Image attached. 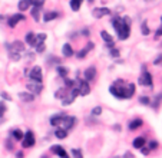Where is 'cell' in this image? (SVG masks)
I'll return each instance as SVG.
<instances>
[{"instance_id": "6da1fadb", "label": "cell", "mask_w": 162, "mask_h": 158, "mask_svg": "<svg viewBox=\"0 0 162 158\" xmlns=\"http://www.w3.org/2000/svg\"><path fill=\"white\" fill-rule=\"evenodd\" d=\"M110 93L119 99H128L132 98L135 93V85L134 84H125L122 79H118L112 86L109 88Z\"/></svg>"}, {"instance_id": "7a4b0ae2", "label": "cell", "mask_w": 162, "mask_h": 158, "mask_svg": "<svg viewBox=\"0 0 162 158\" xmlns=\"http://www.w3.org/2000/svg\"><path fill=\"white\" fill-rule=\"evenodd\" d=\"M77 91H79V95L82 96H86L91 93V86H89V82L88 81H82V79H77Z\"/></svg>"}, {"instance_id": "3957f363", "label": "cell", "mask_w": 162, "mask_h": 158, "mask_svg": "<svg viewBox=\"0 0 162 158\" xmlns=\"http://www.w3.org/2000/svg\"><path fill=\"white\" fill-rule=\"evenodd\" d=\"M33 145H34V135L32 131H27V132L23 135V138H22V147H23V148H30V147H33Z\"/></svg>"}, {"instance_id": "277c9868", "label": "cell", "mask_w": 162, "mask_h": 158, "mask_svg": "<svg viewBox=\"0 0 162 158\" xmlns=\"http://www.w3.org/2000/svg\"><path fill=\"white\" fill-rule=\"evenodd\" d=\"M131 29H129V24L125 23L124 20H122V24H121V28L116 30V33H118V37H119L121 40H125V39H128L129 35H131V32H129Z\"/></svg>"}, {"instance_id": "5b68a950", "label": "cell", "mask_w": 162, "mask_h": 158, "mask_svg": "<svg viewBox=\"0 0 162 158\" xmlns=\"http://www.w3.org/2000/svg\"><path fill=\"white\" fill-rule=\"evenodd\" d=\"M139 85H143V86H149L152 88V75L143 70V73L139 76Z\"/></svg>"}, {"instance_id": "8992f818", "label": "cell", "mask_w": 162, "mask_h": 158, "mask_svg": "<svg viewBox=\"0 0 162 158\" xmlns=\"http://www.w3.org/2000/svg\"><path fill=\"white\" fill-rule=\"evenodd\" d=\"M62 124H63V128H65L66 131H69L75 126V124H76V118H75V116H69V115H63Z\"/></svg>"}, {"instance_id": "52a82bcc", "label": "cell", "mask_w": 162, "mask_h": 158, "mask_svg": "<svg viewBox=\"0 0 162 158\" xmlns=\"http://www.w3.org/2000/svg\"><path fill=\"white\" fill-rule=\"evenodd\" d=\"M29 78L34 81V82H42V69H40V66H34L33 69L30 70V73H29Z\"/></svg>"}, {"instance_id": "ba28073f", "label": "cell", "mask_w": 162, "mask_h": 158, "mask_svg": "<svg viewBox=\"0 0 162 158\" xmlns=\"http://www.w3.org/2000/svg\"><path fill=\"white\" fill-rule=\"evenodd\" d=\"M26 88L30 91V92L33 93V95H39V93L42 92V89H43V85L40 84V82H30V84L26 85Z\"/></svg>"}, {"instance_id": "9c48e42d", "label": "cell", "mask_w": 162, "mask_h": 158, "mask_svg": "<svg viewBox=\"0 0 162 158\" xmlns=\"http://www.w3.org/2000/svg\"><path fill=\"white\" fill-rule=\"evenodd\" d=\"M20 20H26L24 14H22V13L13 14V16H10V17H9V20H7V24H9L10 28H14V26L17 24V22H20Z\"/></svg>"}, {"instance_id": "30bf717a", "label": "cell", "mask_w": 162, "mask_h": 158, "mask_svg": "<svg viewBox=\"0 0 162 158\" xmlns=\"http://www.w3.org/2000/svg\"><path fill=\"white\" fill-rule=\"evenodd\" d=\"M83 76H85V79L88 81V82L93 81V79H95V76H96V68H95V66H89V68L85 70Z\"/></svg>"}, {"instance_id": "8fae6325", "label": "cell", "mask_w": 162, "mask_h": 158, "mask_svg": "<svg viewBox=\"0 0 162 158\" xmlns=\"http://www.w3.org/2000/svg\"><path fill=\"white\" fill-rule=\"evenodd\" d=\"M106 14H110V9H106V7H98V9L93 10V16L96 19H100L106 16Z\"/></svg>"}, {"instance_id": "7c38bea8", "label": "cell", "mask_w": 162, "mask_h": 158, "mask_svg": "<svg viewBox=\"0 0 162 158\" xmlns=\"http://www.w3.org/2000/svg\"><path fill=\"white\" fill-rule=\"evenodd\" d=\"M100 37L105 40V43L108 45V47H112V46H113V37L110 36V35L106 32V30H102V32H100Z\"/></svg>"}, {"instance_id": "4fadbf2b", "label": "cell", "mask_w": 162, "mask_h": 158, "mask_svg": "<svg viewBox=\"0 0 162 158\" xmlns=\"http://www.w3.org/2000/svg\"><path fill=\"white\" fill-rule=\"evenodd\" d=\"M7 49H13L16 52H23L24 51V43L20 40H14L12 45H7Z\"/></svg>"}, {"instance_id": "5bb4252c", "label": "cell", "mask_w": 162, "mask_h": 158, "mask_svg": "<svg viewBox=\"0 0 162 158\" xmlns=\"http://www.w3.org/2000/svg\"><path fill=\"white\" fill-rule=\"evenodd\" d=\"M45 40H46V35H45V33L34 35V40H33V43H32V46L36 47L38 45H40V43H45Z\"/></svg>"}, {"instance_id": "9a60e30c", "label": "cell", "mask_w": 162, "mask_h": 158, "mask_svg": "<svg viewBox=\"0 0 162 158\" xmlns=\"http://www.w3.org/2000/svg\"><path fill=\"white\" fill-rule=\"evenodd\" d=\"M19 98L23 101V102H33L34 101V95L33 93H29V92H20Z\"/></svg>"}, {"instance_id": "2e32d148", "label": "cell", "mask_w": 162, "mask_h": 158, "mask_svg": "<svg viewBox=\"0 0 162 158\" xmlns=\"http://www.w3.org/2000/svg\"><path fill=\"white\" fill-rule=\"evenodd\" d=\"M52 152L56 154V155H60V157H63V158L67 157V152L62 148V147H60V145H53V147H52Z\"/></svg>"}, {"instance_id": "e0dca14e", "label": "cell", "mask_w": 162, "mask_h": 158, "mask_svg": "<svg viewBox=\"0 0 162 158\" xmlns=\"http://www.w3.org/2000/svg\"><path fill=\"white\" fill-rule=\"evenodd\" d=\"M63 115H65V114H57V115H53L52 118H50V125H53V126L60 125V124H62Z\"/></svg>"}, {"instance_id": "ac0fdd59", "label": "cell", "mask_w": 162, "mask_h": 158, "mask_svg": "<svg viewBox=\"0 0 162 158\" xmlns=\"http://www.w3.org/2000/svg\"><path fill=\"white\" fill-rule=\"evenodd\" d=\"M145 137H138V138H135L134 142H132V145H134V148L139 149V148H142L143 145H145Z\"/></svg>"}, {"instance_id": "d6986e66", "label": "cell", "mask_w": 162, "mask_h": 158, "mask_svg": "<svg viewBox=\"0 0 162 158\" xmlns=\"http://www.w3.org/2000/svg\"><path fill=\"white\" fill-rule=\"evenodd\" d=\"M93 46H95V45H93L92 42H89V43H88V46H86L85 49H82V51L77 53V58H79V59H83V58L86 56V53H88L89 51H92V49H93Z\"/></svg>"}, {"instance_id": "ffe728a7", "label": "cell", "mask_w": 162, "mask_h": 158, "mask_svg": "<svg viewBox=\"0 0 162 158\" xmlns=\"http://www.w3.org/2000/svg\"><path fill=\"white\" fill-rule=\"evenodd\" d=\"M62 53L66 58H70L72 55H73V49H72V46H70V43H65L63 45V49H62Z\"/></svg>"}, {"instance_id": "44dd1931", "label": "cell", "mask_w": 162, "mask_h": 158, "mask_svg": "<svg viewBox=\"0 0 162 158\" xmlns=\"http://www.w3.org/2000/svg\"><path fill=\"white\" fill-rule=\"evenodd\" d=\"M30 6H32V0H20V2H19V10H20V12L27 10Z\"/></svg>"}, {"instance_id": "7402d4cb", "label": "cell", "mask_w": 162, "mask_h": 158, "mask_svg": "<svg viewBox=\"0 0 162 158\" xmlns=\"http://www.w3.org/2000/svg\"><path fill=\"white\" fill-rule=\"evenodd\" d=\"M40 9H42L40 6H34L33 9H32V17H33L36 22H38L39 17H40Z\"/></svg>"}, {"instance_id": "603a6c76", "label": "cell", "mask_w": 162, "mask_h": 158, "mask_svg": "<svg viewBox=\"0 0 162 158\" xmlns=\"http://www.w3.org/2000/svg\"><path fill=\"white\" fill-rule=\"evenodd\" d=\"M142 125V119H139V118H136V119H134V121L129 124V130H136V128H139V126Z\"/></svg>"}, {"instance_id": "cb8c5ba5", "label": "cell", "mask_w": 162, "mask_h": 158, "mask_svg": "<svg viewBox=\"0 0 162 158\" xmlns=\"http://www.w3.org/2000/svg\"><path fill=\"white\" fill-rule=\"evenodd\" d=\"M55 135H56V138H59V140H63V138H66L67 131L65 130V128H59V130L55 132Z\"/></svg>"}, {"instance_id": "d4e9b609", "label": "cell", "mask_w": 162, "mask_h": 158, "mask_svg": "<svg viewBox=\"0 0 162 158\" xmlns=\"http://www.w3.org/2000/svg\"><path fill=\"white\" fill-rule=\"evenodd\" d=\"M57 16H59L57 12H48V13L45 14V22H50V20H53V19H56Z\"/></svg>"}, {"instance_id": "484cf974", "label": "cell", "mask_w": 162, "mask_h": 158, "mask_svg": "<svg viewBox=\"0 0 162 158\" xmlns=\"http://www.w3.org/2000/svg\"><path fill=\"white\" fill-rule=\"evenodd\" d=\"M82 2H83V0H70V7H72V10L77 12V10H79V7H81V5H82Z\"/></svg>"}, {"instance_id": "4316f807", "label": "cell", "mask_w": 162, "mask_h": 158, "mask_svg": "<svg viewBox=\"0 0 162 158\" xmlns=\"http://www.w3.org/2000/svg\"><path fill=\"white\" fill-rule=\"evenodd\" d=\"M9 53H10V59H12V61H19V59H20L19 52H16V51H12V49H9Z\"/></svg>"}, {"instance_id": "83f0119b", "label": "cell", "mask_w": 162, "mask_h": 158, "mask_svg": "<svg viewBox=\"0 0 162 158\" xmlns=\"http://www.w3.org/2000/svg\"><path fill=\"white\" fill-rule=\"evenodd\" d=\"M12 135L14 137V140H22L24 134L20 130H14V131H12Z\"/></svg>"}, {"instance_id": "f1b7e54d", "label": "cell", "mask_w": 162, "mask_h": 158, "mask_svg": "<svg viewBox=\"0 0 162 158\" xmlns=\"http://www.w3.org/2000/svg\"><path fill=\"white\" fill-rule=\"evenodd\" d=\"M33 40H34V33L33 32H29L27 35H26V43H29V45L32 46Z\"/></svg>"}, {"instance_id": "f546056e", "label": "cell", "mask_w": 162, "mask_h": 158, "mask_svg": "<svg viewBox=\"0 0 162 158\" xmlns=\"http://www.w3.org/2000/svg\"><path fill=\"white\" fill-rule=\"evenodd\" d=\"M67 91H69L67 88H62L60 91H57V92L55 93V96H56V98H65V95H66Z\"/></svg>"}, {"instance_id": "4dcf8cb0", "label": "cell", "mask_w": 162, "mask_h": 158, "mask_svg": "<svg viewBox=\"0 0 162 158\" xmlns=\"http://www.w3.org/2000/svg\"><path fill=\"white\" fill-rule=\"evenodd\" d=\"M57 73L60 75L62 78H66V76H67V70L65 69V68H62V66H57Z\"/></svg>"}, {"instance_id": "1f68e13d", "label": "cell", "mask_w": 162, "mask_h": 158, "mask_svg": "<svg viewBox=\"0 0 162 158\" xmlns=\"http://www.w3.org/2000/svg\"><path fill=\"white\" fill-rule=\"evenodd\" d=\"M142 35H145V36H148V35H149V29H148L146 22H143V23H142Z\"/></svg>"}, {"instance_id": "d6a6232c", "label": "cell", "mask_w": 162, "mask_h": 158, "mask_svg": "<svg viewBox=\"0 0 162 158\" xmlns=\"http://www.w3.org/2000/svg\"><path fill=\"white\" fill-rule=\"evenodd\" d=\"M139 102L142 103V105H149V103H151V102H149L148 96H141V98H139Z\"/></svg>"}, {"instance_id": "836d02e7", "label": "cell", "mask_w": 162, "mask_h": 158, "mask_svg": "<svg viewBox=\"0 0 162 158\" xmlns=\"http://www.w3.org/2000/svg\"><path fill=\"white\" fill-rule=\"evenodd\" d=\"M110 56H112V58H118V56H119V51L112 46L110 47Z\"/></svg>"}, {"instance_id": "e575fe53", "label": "cell", "mask_w": 162, "mask_h": 158, "mask_svg": "<svg viewBox=\"0 0 162 158\" xmlns=\"http://www.w3.org/2000/svg\"><path fill=\"white\" fill-rule=\"evenodd\" d=\"M100 114H102V108L100 107H96L92 109V115H100Z\"/></svg>"}, {"instance_id": "d590c367", "label": "cell", "mask_w": 162, "mask_h": 158, "mask_svg": "<svg viewBox=\"0 0 162 158\" xmlns=\"http://www.w3.org/2000/svg\"><path fill=\"white\" fill-rule=\"evenodd\" d=\"M45 2H46V0H32V5L33 6H40V7H42Z\"/></svg>"}, {"instance_id": "8d00e7d4", "label": "cell", "mask_w": 162, "mask_h": 158, "mask_svg": "<svg viewBox=\"0 0 162 158\" xmlns=\"http://www.w3.org/2000/svg\"><path fill=\"white\" fill-rule=\"evenodd\" d=\"M43 51H45V43H40V45H38V46H36V52L42 53Z\"/></svg>"}, {"instance_id": "74e56055", "label": "cell", "mask_w": 162, "mask_h": 158, "mask_svg": "<svg viewBox=\"0 0 162 158\" xmlns=\"http://www.w3.org/2000/svg\"><path fill=\"white\" fill-rule=\"evenodd\" d=\"M149 149H157L158 148V142L157 141H152V142H149Z\"/></svg>"}, {"instance_id": "f35d334b", "label": "cell", "mask_w": 162, "mask_h": 158, "mask_svg": "<svg viewBox=\"0 0 162 158\" xmlns=\"http://www.w3.org/2000/svg\"><path fill=\"white\" fill-rule=\"evenodd\" d=\"M72 154H73L75 157H77V158H82V152L79 151V149H72Z\"/></svg>"}, {"instance_id": "ab89813d", "label": "cell", "mask_w": 162, "mask_h": 158, "mask_svg": "<svg viewBox=\"0 0 162 158\" xmlns=\"http://www.w3.org/2000/svg\"><path fill=\"white\" fill-rule=\"evenodd\" d=\"M161 99H162V93H159V95L157 96V99H155V103H153V107L157 108L158 105H159V102H161Z\"/></svg>"}, {"instance_id": "60d3db41", "label": "cell", "mask_w": 162, "mask_h": 158, "mask_svg": "<svg viewBox=\"0 0 162 158\" xmlns=\"http://www.w3.org/2000/svg\"><path fill=\"white\" fill-rule=\"evenodd\" d=\"M72 102H73V101H72V99H70V98H63V105H65V107H66V105H70V103Z\"/></svg>"}, {"instance_id": "b9f144b4", "label": "cell", "mask_w": 162, "mask_h": 158, "mask_svg": "<svg viewBox=\"0 0 162 158\" xmlns=\"http://www.w3.org/2000/svg\"><path fill=\"white\" fill-rule=\"evenodd\" d=\"M161 36H162V23H161V26H159V29L157 30V33H155V37H157V39Z\"/></svg>"}, {"instance_id": "7bdbcfd3", "label": "cell", "mask_w": 162, "mask_h": 158, "mask_svg": "<svg viewBox=\"0 0 162 158\" xmlns=\"http://www.w3.org/2000/svg\"><path fill=\"white\" fill-rule=\"evenodd\" d=\"M5 111H6L5 103H0V116H3V115H5Z\"/></svg>"}, {"instance_id": "ee69618b", "label": "cell", "mask_w": 162, "mask_h": 158, "mask_svg": "<svg viewBox=\"0 0 162 158\" xmlns=\"http://www.w3.org/2000/svg\"><path fill=\"white\" fill-rule=\"evenodd\" d=\"M157 66H159V65H162V55H159V58L158 59H155V62H153Z\"/></svg>"}, {"instance_id": "f6af8a7d", "label": "cell", "mask_w": 162, "mask_h": 158, "mask_svg": "<svg viewBox=\"0 0 162 158\" xmlns=\"http://www.w3.org/2000/svg\"><path fill=\"white\" fill-rule=\"evenodd\" d=\"M0 96L3 98V99H6V101H10V99H12V98H10V96H9V95H7V93H6V92H2V93H0Z\"/></svg>"}, {"instance_id": "bcb514c9", "label": "cell", "mask_w": 162, "mask_h": 158, "mask_svg": "<svg viewBox=\"0 0 162 158\" xmlns=\"http://www.w3.org/2000/svg\"><path fill=\"white\" fill-rule=\"evenodd\" d=\"M139 149L142 151V154H143V155H146V154H149V151H151V149H149V148H145V145H143L142 148H139Z\"/></svg>"}, {"instance_id": "7dc6e473", "label": "cell", "mask_w": 162, "mask_h": 158, "mask_svg": "<svg viewBox=\"0 0 162 158\" xmlns=\"http://www.w3.org/2000/svg\"><path fill=\"white\" fill-rule=\"evenodd\" d=\"M6 145H7V149H12V148H13V147H12V142H10V141H7V142H6Z\"/></svg>"}, {"instance_id": "c3c4849f", "label": "cell", "mask_w": 162, "mask_h": 158, "mask_svg": "<svg viewBox=\"0 0 162 158\" xmlns=\"http://www.w3.org/2000/svg\"><path fill=\"white\" fill-rule=\"evenodd\" d=\"M125 157H134V154H131V152H126V154H125Z\"/></svg>"}, {"instance_id": "681fc988", "label": "cell", "mask_w": 162, "mask_h": 158, "mask_svg": "<svg viewBox=\"0 0 162 158\" xmlns=\"http://www.w3.org/2000/svg\"><path fill=\"white\" fill-rule=\"evenodd\" d=\"M88 2H89V3H92V2H93V0H88Z\"/></svg>"}, {"instance_id": "f907efd6", "label": "cell", "mask_w": 162, "mask_h": 158, "mask_svg": "<svg viewBox=\"0 0 162 158\" xmlns=\"http://www.w3.org/2000/svg\"><path fill=\"white\" fill-rule=\"evenodd\" d=\"M2 19H3V16H0V20H2Z\"/></svg>"}]
</instances>
